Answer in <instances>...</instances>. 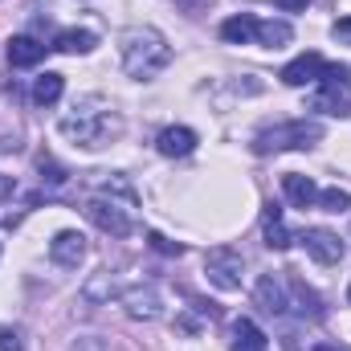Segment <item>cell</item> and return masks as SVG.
Returning <instances> with one entry per match:
<instances>
[{"label": "cell", "instance_id": "cell-1", "mask_svg": "<svg viewBox=\"0 0 351 351\" xmlns=\"http://www.w3.org/2000/svg\"><path fill=\"white\" fill-rule=\"evenodd\" d=\"M58 131H62L74 147L94 152V147H106V143L123 131V123H119V114H114L110 102H102V98H82V102H74V110L62 114Z\"/></svg>", "mask_w": 351, "mask_h": 351}, {"label": "cell", "instance_id": "cell-2", "mask_svg": "<svg viewBox=\"0 0 351 351\" xmlns=\"http://www.w3.org/2000/svg\"><path fill=\"white\" fill-rule=\"evenodd\" d=\"M119 58H123V70H127L131 78L147 82V78H156L160 70H168V62H172V45L164 41L160 29H152V25H135V29H127V33L119 37Z\"/></svg>", "mask_w": 351, "mask_h": 351}, {"label": "cell", "instance_id": "cell-3", "mask_svg": "<svg viewBox=\"0 0 351 351\" xmlns=\"http://www.w3.org/2000/svg\"><path fill=\"white\" fill-rule=\"evenodd\" d=\"M323 139V127L319 123H306V119H294V123H278V127H262L254 135V152L258 156H278V152H306Z\"/></svg>", "mask_w": 351, "mask_h": 351}, {"label": "cell", "instance_id": "cell-4", "mask_svg": "<svg viewBox=\"0 0 351 351\" xmlns=\"http://www.w3.org/2000/svg\"><path fill=\"white\" fill-rule=\"evenodd\" d=\"M348 90H351V70L327 62V70L319 78V90L311 94V110H319V114H348Z\"/></svg>", "mask_w": 351, "mask_h": 351}, {"label": "cell", "instance_id": "cell-5", "mask_svg": "<svg viewBox=\"0 0 351 351\" xmlns=\"http://www.w3.org/2000/svg\"><path fill=\"white\" fill-rule=\"evenodd\" d=\"M204 269H208V282H213V286H221V290H237V286H241L245 258H241L233 245H217V250H208Z\"/></svg>", "mask_w": 351, "mask_h": 351}, {"label": "cell", "instance_id": "cell-6", "mask_svg": "<svg viewBox=\"0 0 351 351\" xmlns=\"http://www.w3.org/2000/svg\"><path fill=\"white\" fill-rule=\"evenodd\" d=\"M86 217L102 229V233H110V237H127V233L135 229L131 213H127L123 204L106 200V196H90V200H86Z\"/></svg>", "mask_w": 351, "mask_h": 351}, {"label": "cell", "instance_id": "cell-7", "mask_svg": "<svg viewBox=\"0 0 351 351\" xmlns=\"http://www.w3.org/2000/svg\"><path fill=\"white\" fill-rule=\"evenodd\" d=\"M86 258V237L74 233V229H62L53 241H49V262L62 265V269H78Z\"/></svg>", "mask_w": 351, "mask_h": 351}, {"label": "cell", "instance_id": "cell-8", "mask_svg": "<svg viewBox=\"0 0 351 351\" xmlns=\"http://www.w3.org/2000/svg\"><path fill=\"white\" fill-rule=\"evenodd\" d=\"M123 306L131 319H160L164 315V298L156 286H127L123 290Z\"/></svg>", "mask_w": 351, "mask_h": 351}, {"label": "cell", "instance_id": "cell-9", "mask_svg": "<svg viewBox=\"0 0 351 351\" xmlns=\"http://www.w3.org/2000/svg\"><path fill=\"white\" fill-rule=\"evenodd\" d=\"M302 245H306V254L319 265H335L343 258V241H339L331 229H306V233H302Z\"/></svg>", "mask_w": 351, "mask_h": 351}, {"label": "cell", "instance_id": "cell-10", "mask_svg": "<svg viewBox=\"0 0 351 351\" xmlns=\"http://www.w3.org/2000/svg\"><path fill=\"white\" fill-rule=\"evenodd\" d=\"M323 70H327V62H323L319 53H302V58H294L290 66H282L278 78H282L286 86H306V82H319Z\"/></svg>", "mask_w": 351, "mask_h": 351}, {"label": "cell", "instance_id": "cell-11", "mask_svg": "<svg viewBox=\"0 0 351 351\" xmlns=\"http://www.w3.org/2000/svg\"><path fill=\"white\" fill-rule=\"evenodd\" d=\"M45 49H49V45H41V41H37V37H29V33H21V37H8V45H4V53H8V66H21V70L37 66V62L45 58Z\"/></svg>", "mask_w": 351, "mask_h": 351}, {"label": "cell", "instance_id": "cell-12", "mask_svg": "<svg viewBox=\"0 0 351 351\" xmlns=\"http://www.w3.org/2000/svg\"><path fill=\"white\" fill-rule=\"evenodd\" d=\"M196 131L192 127H164L160 131V139H156V147H160V156H168V160H176V156H192L196 152Z\"/></svg>", "mask_w": 351, "mask_h": 351}, {"label": "cell", "instance_id": "cell-13", "mask_svg": "<svg viewBox=\"0 0 351 351\" xmlns=\"http://www.w3.org/2000/svg\"><path fill=\"white\" fill-rule=\"evenodd\" d=\"M258 306L269 311V315H286L290 311V294H286V282L278 274H262V282H258Z\"/></svg>", "mask_w": 351, "mask_h": 351}, {"label": "cell", "instance_id": "cell-14", "mask_svg": "<svg viewBox=\"0 0 351 351\" xmlns=\"http://www.w3.org/2000/svg\"><path fill=\"white\" fill-rule=\"evenodd\" d=\"M282 192H286V200L294 204V208H311L315 200H319V188H315V180L302 172H286L282 176Z\"/></svg>", "mask_w": 351, "mask_h": 351}, {"label": "cell", "instance_id": "cell-15", "mask_svg": "<svg viewBox=\"0 0 351 351\" xmlns=\"http://www.w3.org/2000/svg\"><path fill=\"white\" fill-rule=\"evenodd\" d=\"M262 233H265V245H269V250H290V241H294V233L286 229V221H282V208H278V204H265Z\"/></svg>", "mask_w": 351, "mask_h": 351}, {"label": "cell", "instance_id": "cell-16", "mask_svg": "<svg viewBox=\"0 0 351 351\" xmlns=\"http://www.w3.org/2000/svg\"><path fill=\"white\" fill-rule=\"evenodd\" d=\"M229 351H269V339L262 335V327L254 319H237L233 323V348Z\"/></svg>", "mask_w": 351, "mask_h": 351}, {"label": "cell", "instance_id": "cell-17", "mask_svg": "<svg viewBox=\"0 0 351 351\" xmlns=\"http://www.w3.org/2000/svg\"><path fill=\"white\" fill-rule=\"evenodd\" d=\"M221 37H225L229 45H250V41H258V16H250V12L229 16V21L221 25Z\"/></svg>", "mask_w": 351, "mask_h": 351}, {"label": "cell", "instance_id": "cell-18", "mask_svg": "<svg viewBox=\"0 0 351 351\" xmlns=\"http://www.w3.org/2000/svg\"><path fill=\"white\" fill-rule=\"evenodd\" d=\"M94 45H98V37L90 29H62L49 49H58V53H90Z\"/></svg>", "mask_w": 351, "mask_h": 351}, {"label": "cell", "instance_id": "cell-19", "mask_svg": "<svg viewBox=\"0 0 351 351\" xmlns=\"http://www.w3.org/2000/svg\"><path fill=\"white\" fill-rule=\"evenodd\" d=\"M290 41H294V29H290L286 21H258V45L282 49V45H290Z\"/></svg>", "mask_w": 351, "mask_h": 351}, {"label": "cell", "instance_id": "cell-20", "mask_svg": "<svg viewBox=\"0 0 351 351\" xmlns=\"http://www.w3.org/2000/svg\"><path fill=\"white\" fill-rule=\"evenodd\" d=\"M62 94H66V78H62V74H41V78L33 82V102H37V106H53Z\"/></svg>", "mask_w": 351, "mask_h": 351}, {"label": "cell", "instance_id": "cell-21", "mask_svg": "<svg viewBox=\"0 0 351 351\" xmlns=\"http://www.w3.org/2000/svg\"><path fill=\"white\" fill-rule=\"evenodd\" d=\"M290 294H294V302L290 306H298V315H311V319H323L327 311H323V302H319V294L315 290H306L298 278H290Z\"/></svg>", "mask_w": 351, "mask_h": 351}, {"label": "cell", "instance_id": "cell-22", "mask_svg": "<svg viewBox=\"0 0 351 351\" xmlns=\"http://www.w3.org/2000/svg\"><path fill=\"white\" fill-rule=\"evenodd\" d=\"M82 294H86L90 302H102V298H114V294L123 298V286H119V278H114V274H102V278H94V282H90Z\"/></svg>", "mask_w": 351, "mask_h": 351}, {"label": "cell", "instance_id": "cell-23", "mask_svg": "<svg viewBox=\"0 0 351 351\" xmlns=\"http://www.w3.org/2000/svg\"><path fill=\"white\" fill-rule=\"evenodd\" d=\"M315 204H323V213H348L351 208V192L348 188H323Z\"/></svg>", "mask_w": 351, "mask_h": 351}, {"label": "cell", "instance_id": "cell-24", "mask_svg": "<svg viewBox=\"0 0 351 351\" xmlns=\"http://www.w3.org/2000/svg\"><path fill=\"white\" fill-rule=\"evenodd\" d=\"M147 245H152L156 254H168V258H180V254H184V245H180V241H168V237H164V233H156V229L147 233Z\"/></svg>", "mask_w": 351, "mask_h": 351}, {"label": "cell", "instance_id": "cell-25", "mask_svg": "<svg viewBox=\"0 0 351 351\" xmlns=\"http://www.w3.org/2000/svg\"><path fill=\"white\" fill-rule=\"evenodd\" d=\"M41 184H49V188H62L66 184V172L53 160H45V156H41Z\"/></svg>", "mask_w": 351, "mask_h": 351}, {"label": "cell", "instance_id": "cell-26", "mask_svg": "<svg viewBox=\"0 0 351 351\" xmlns=\"http://www.w3.org/2000/svg\"><path fill=\"white\" fill-rule=\"evenodd\" d=\"M0 351H25V343H21V331H16V327H0Z\"/></svg>", "mask_w": 351, "mask_h": 351}, {"label": "cell", "instance_id": "cell-27", "mask_svg": "<svg viewBox=\"0 0 351 351\" xmlns=\"http://www.w3.org/2000/svg\"><path fill=\"white\" fill-rule=\"evenodd\" d=\"M331 37H335V41H343V45H351V16H343V21H335V25H331Z\"/></svg>", "mask_w": 351, "mask_h": 351}, {"label": "cell", "instance_id": "cell-28", "mask_svg": "<svg viewBox=\"0 0 351 351\" xmlns=\"http://www.w3.org/2000/svg\"><path fill=\"white\" fill-rule=\"evenodd\" d=\"M274 4H278V8H286V12H302L311 0H274Z\"/></svg>", "mask_w": 351, "mask_h": 351}, {"label": "cell", "instance_id": "cell-29", "mask_svg": "<svg viewBox=\"0 0 351 351\" xmlns=\"http://www.w3.org/2000/svg\"><path fill=\"white\" fill-rule=\"evenodd\" d=\"M176 4H184V8H200V4H208V0H176Z\"/></svg>", "mask_w": 351, "mask_h": 351}, {"label": "cell", "instance_id": "cell-30", "mask_svg": "<svg viewBox=\"0 0 351 351\" xmlns=\"http://www.w3.org/2000/svg\"><path fill=\"white\" fill-rule=\"evenodd\" d=\"M315 351H348V348H335V343H319Z\"/></svg>", "mask_w": 351, "mask_h": 351}, {"label": "cell", "instance_id": "cell-31", "mask_svg": "<svg viewBox=\"0 0 351 351\" xmlns=\"http://www.w3.org/2000/svg\"><path fill=\"white\" fill-rule=\"evenodd\" d=\"M4 192H12V184H8V180H0V196H4Z\"/></svg>", "mask_w": 351, "mask_h": 351}, {"label": "cell", "instance_id": "cell-32", "mask_svg": "<svg viewBox=\"0 0 351 351\" xmlns=\"http://www.w3.org/2000/svg\"><path fill=\"white\" fill-rule=\"evenodd\" d=\"M348 302H351V290H348Z\"/></svg>", "mask_w": 351, "mask_h": 351}]
</instances>
